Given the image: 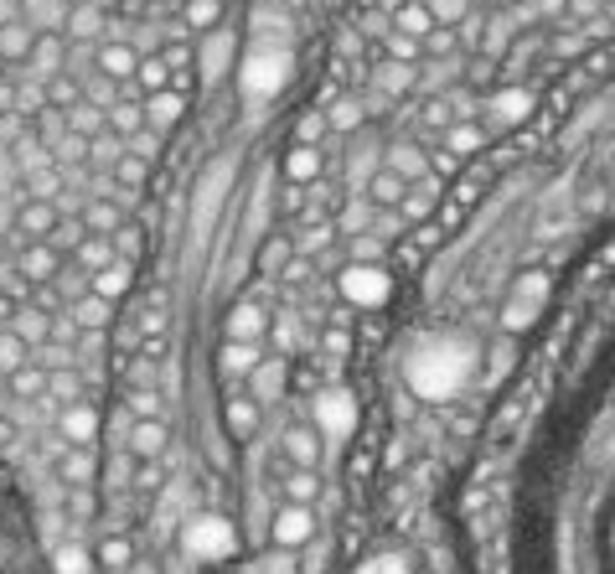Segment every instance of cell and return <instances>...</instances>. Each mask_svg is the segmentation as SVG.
Returning <instances> with one entry per match:
<instances>
[{
  "mask_svg": "<svg viewBox=\"0 0 615 574\" xmlns=\"http://www.w3.org/2000/svg\"><path fill=\"white\" fill-rule=\"evenodd\" d=\"M52 564H57V574H88V559H83V549H73V543H63Z\"/></svg>",
  "mask_w": 615,
  "mask_h": 574,
  "instance_id": "cell-51",
  "label": "cell"
},
{
  "mask_svg": "<svg viewBox=\"0 0 615 574\" xmlns=\"http://www.w3.org/2000/svg\"><path fill=\"white\" fill-rule=\"evenodd\" d=\"M109 125H114V135L135 140V135L145 130V104H135V99H119V104H109Z\"/></svg>",
  "mask_w": 615,
  "mask_h": 574,
  "instance_id": "cell-32",
  "label": "cell"
},
{
  "mask_svg": "<svg viewBox=\"0 0 615 574\" xmlns=\"http://www.w3.org/2000/svg\"><path fill=\"white\" fill-rule=\"evenodd\" d=\"M88 228L109 238V233L119 228V207H114V202H94V207H88Z\"/></svg>",
  "mask_w": 615,
  "mask_h": 574,
  "instance_id": "cell-48",
  "label": "cell"
},
{
  "mask_svg": "<svg viewBox=\"0 0 615 574\" xmlns=\"http://www.w3.org/2000/svg\"><path fill=\"white\" fill-rule=\"evenodd\" d=\"M419 83V68L414 63H393V57H388V63L378 68V78H373V88H378V94H409V88Z\"/></svg>",
  "mask_w": 615,
  "mask_h": 574,
  "instance_id": "cell-25",
  "label": "cell"
},
{
  "mask_svg": "<svg viewBox=\"0 0 615 574\" xmlns=\"http://www.w3.org/2000/svg\"><path fill=\"white\" fill-rule=\"evenodd\" d=\"M388 269L378 264H347V275H342V295L352 300V306H383L388 300Z\"/></svg>",
  "mask_w": 615,
  "mask_h": 574,
  "instance_id": "cell-5",
  "label": "cell"
},
{
  "mask_svg": "<svg viewBox=\"0 0 615 574\" xmlns=\"http://www.w3.org/2000/svg\"><path fill=\"white\" fill-rule=\"evenodd\" d=\"M145 166H150V161H140L135 150H119V161H114V181H119V187H145Z\"/></svg>",
  "mask_w": 615,
  "mask_h": 574,
  "instance_id": "cell-39",
  "label": "cell"
},
{
  "mask_svg": "<svg viewBox=\"0 0 615 574\" xmlns=\"http://www.w3.org/2000/svg\"><path fill=\"white\" fill-rule=\"evenodd\" d=\"M26 368V342L16 337V331H0V378H11Z\"/></svg>",
  "mask_w": 615,
  "mask_h": 574,
  "instance_id": "cell-38",
  "label": "cell"
},
{
  "mask_svg": "<svg viewBox=\"0 0 615 574\" xmlns=\"http://www.w3.org/2000/svg\"><path fill=\"white\" fill-rule=\"evenodd\" d=\"M52 104H63V109H78V83L57 73V78H52Z\"/></svg>",
  "mask_w": 615,
  "mask_h": 574,
  "instance_id": "cell-52",
  "label": "cell"
},
{
  "mask_svg": "<svg viewBox=\"0 0 615 574\" xmlns=\"http://www.w3.org/2000/svg\"><path fill=\"white\" fill-rule=\"evenodd\" d=\"M57 435H63L68 445L94 450V440H99V414L88 409V404H68V409H63V419H57Z\"/></svg>",
  "mask_w": 615,
  "mask_h": 574,
  "instance_id": "cell-10",
  "label": "cell"
},
{
  "mask_svg": "<svg viewBox=\"0 0 615 574\" xmlns=\"http://www.w3.org/2000/svg\"><path fill=\"white\" fill-rule=\"evenodd\" d=\"M393 32H404V37H429V32H435V16H429V6H424V0H404V6H398L393 11Z\"/></svg>",
  "mask_w": 615,
  "mask_h": 574,
  "instance_id": "cell-21",
  "label": "cell"
},
{
  "mask_svg": "<svg viewBox=\"0 0 615 574\" xmlns=\"http://www.w3.org/2000/svg\"><path fill=\"white\" fill-rule=\"evenodd\" d=\"M181 114H187V94H181V88H161V94L145 99V125L161 130V135L171 125H181Z\"/></svg>",
  "mask_w": 615,
  "mask_h": 574,
  "instance_id": "cell-11",
  "label": "cell"
},
{
  "mask_svg": "<svg viewBox=\"0 0 615 574\" xmlns=\"http://www.w3.org/2000/svg\"><path fill=\"white\" fill-rule=\"evenodd\" d=\"M533 11H564V0H533Z\"/></svg>",
  "mask_w": 615,
  "mask_h": 574,
  "instance_id": "cell-55",
  "label": "cell"
},
{
  "mask_svg": "<svg viewBox=\"0 0 615 574\" xmlns=\"http://www.w3.org/2000/svg\"><path fill=\"white\" fill-rule=\"evenodd\" d=\"M42 388H52V378H47V373H37V368L11 373V394H16V399H37Z\"/></svg>",
  "mask_w": 615,
  "mask_h": 574,
  "instance_id": "cell-43",
  "label": "cell"
},
{
  "mask_svg": "<svg viewBox=\"0 0 615 574\" xmlns=\"http://www.w3.org/2000/svg\"><path fill=\"white\" fill-rule=\"evenodd\" d=\"M171 57H140V73H135V83H140V94L150 99V94H161V88H171Z\"/></svg>",
  "mask_w": 615,
  "mask_h": 574,
  "instance_id": "cell-29",
  "label": "cell"
},
{
  "mask_svg": "<svg viewBox=\"0 0 615 574\" xmlns=\"http://www.w3.org/2000/svg\"><path fill=\"white\" fill-rule=\"evenodd\" d=\"M0 68H6V63H0Z\"/></svg>",
  "mask_w": 615,
  "mask_h": 574,
  "instance_id": "cell-57",
  "label": "cell"
},
{
  "mask_svg": "<svg viewBox=\"0 0 615 574\" xmlns=\"http://www.w3.org/2000/svg\"><path fill=\"white\" fill-rule=\"evenodd\" d=\"M543 275H528L517 285V295H512V306H507V326H528L533 316H538V306H543Z\"/></svg>",
  "mask_w": 615,
  "mask_h": 574,
  "instance_id": "cell-17",
  "label": "cell"
},
{
  "mask_svg": "<svg viewBox=\"0 0 615 574\" xmlns=\"http://www.w3.org/2000/svg\"><path fill=\"white\" fill-rule=\"evenodd\" d=\"M362 99H336L331 109H326V119H331V130H357L362 125Z\"/></svg>",
  "mask_w": 615,
  "mask_h": 574,
  "instance_id": "cell-40",
  "label": "cell"
},
{
  "mask_svg": "<svg viewBox=\"0 0 615 574\" xmlns=\"http://www.w3.org/2000/svg\"><path fill=\"white\" fill-rule=\"evenodd\" d=\"M16 233H26L32 244L52 238V233H57V207H52L47 197H32V202H26L21 213H16Z\"/></svg>",
  "mask_w": 615,
  "mask_h": 574,
  "instance_id": "cell-13",
  "label": "cell"
},
{
  "mask_svg": "<svg viewBox=\"0 0 615 574\" xmlns=\"http://www.w3.org/2000/svg\"><path fill=\"white\" fill-rule=\"evenodd\" d=\"M68 32H73L78 42H99V32H104V11L94 6V0H83V6L68 11Z\"/></svg>",
  "mask_w": 615,
  "mask_h": 574,
  "instance_id": "cell-28",
  "label": "cell"
},
{
  "mask_svg": "<svg viewBox=\"0 0 615 574\" xmlns=\"http://www.w3.org/2000/svg\"><path fill=\"white\" fill-rule=\"evenodd\" d=\"M125 290H130V259H114L109 269H99V275H94V295L109 300V306H114Z\"/></svg>",
  "mask_w": 615,
  "mask_h": 574,
  "instance_id": "cell-27",
  "label": "cell"
},
{
  "mask_svg": "<svg viewBox=\"0 0 615 574\" xmlns=\"http://www.w3.org/2000/svg\"><path fill=\"white\" fill-rule=\"evenodd\" d=\"M249 394H254L259 404H274V399L285 394V362H280V357H264L259 368L249 373Z\"/></svg>",
  "mask_w": 615,
  "mask_h": 574,
  "instance_id": "cell-16",
  "label": "cell"
},
{
  "mask_svg": "<svg viewBox=\"0 0 615 574\" xmlns=\"http://www.w3.org/2000/svg\"><path fill=\"white\" fill-rule=\"evenodd\" d=\"M429 16H435V26H455L460 16H466V0H424Z\"/></svg>",
  "mask_w": 615,
  "mask_h": 574,
  "instance_id": "cell-49",
  "label": "cell"
},
{
  "mask_svg": "<svg viewBox=\"0 0 615 574\" xmlns=\"http://www.w3.org/2000/svg\"><path fill=\"white\" fill-rule=\"evenodd\" d=\"M37 26L32 21H11V26H0V63H16V68H26V57H32V47H37Z\"/></svg>",
  "mask_w": 615,
  "mask_h": 574,
  "instance_id": "cell-12",
  "label": "cell"
},
{
  "mask_svg": "<svg viewBox=\"0 0 615 574\" xmlns=\"http://www.w3.org/2000/svg\"><path fill=\"white\" fill-rule=\"evenodd\" d=\"M311 497H316V476H311V466H300V471L290 476V502H300V507H305Z\"/></svg>",
  "mask_w": 615,
  "mask_h": 574,
  "instance_id": "cell-50",
  "label": "cell"
},
{
  "mask_svg": "<svg viewBox=\"0 0 615 574\" xmlns=\"http://www.w3.org/2000/svg\"><path fill=\"white\" fill-rule=\"evenodd\" d=\"M135 574H156V569H150V564H140V569H135Z\"/></svg>",
  "mask_w": 615,
  "mask_h": 574,
  "instance_id": "cell-56",
  "label": "cell"
},
{
  "mask_svg": "<svg viewBox=\"0 0 615 574\" xmlns=\"http://www.w3.org/2000/svg\"><path fill=\"white\" fill-rule=\"evenodd\" d=\"M290 83V47L285 42H254L238 63V88L249 104H269Z\"/></svg>",
  "mask_w": 615,
  "mask_h": 574,
  "instance_id": "cell-2",
  "label": "cell"
},
{
  "mask_svg": "<svg viewBox=\"0 0 615 574\" xmlns=\"http://www.w3.org/2000/svg\"><path fill=\"white\" fill-rule=\"evenodd\" d=\"M26 68H32V78H47V83L63 73V42H57V32H42L37 37L32 57H26Z\"/></svg>",
  "mask_w": 615,
  "mask_h": 574,
  "instance_id": "cell-19",
  "label": "cell"
},
{
  "mask_svg": "<svg viewBox=\"0 0 615 574\" xmlns=\"http://www.w3.org/2000/svg\"><path fill=\"white\" fill-rule=\"evenodd\" d=\"M130 450L140 461H156L166 450V425H161V419H135V425H130Z\"/></svg>",
  "mask_w": 615,
  "mask_h": 574,
  "instance_id": "cell-20",
  "label": "cell"
},
{
  "mask_svg": "<svg viewBox=\"0 0 615 574\" xmlns=\"http://www.w3.org/2000/svg\"><path fill=\"white\" fill-rule=\"evenodd\" d=\"M481 145H486V130L471 125V119H460V125L445 130V150H450V156H476Z\"/></svg>",
  "mask_w": 615,
  "mask_h": 574,
  "instance_id": "cell-30",
  "label": "cell"
},
{
  "mask_svg": "<svg viewBox=\"0 0 615 574\" xmlns=\"http://www.w3.org/2000/svg\"><path fill=\"white\" fill-rule=\"evenodd\" d=\"M388 171H398L404 181H429V156H419V145H393L383 156Z\"/></svg>",
  "mask_w": 615,
  "mask_h": 574,
  "instance_id": "cell-22",
  "label": "cell"
},
{
  "mask_svg": "<svg viewBox=\"0 0 615 574\" xmlns=\"http://www.w3.org/2000/svg\"><path fill=\"white\" fill-rule=\"evenodd\" d=\"M528 94H522V88H507V94H497V99H491L486 109H491V125H517V119L522 114H528Z\"/></svg>",
  "mask_w": 615,
  "mask_h": 574,
  "instance_id": "cell-33",
  "label": "cell"
},
{
  "mask_svg": "<svg viewBox=\"0 0 615 574\" xmlns=\"http://www.w3.org/2000/svg\"><path fill=\"white\" fill-rule=\"evenodd\" d=\"M181 26H192V32H212V26H223V0H187Z\"/></svg>",
  "mask_w": 615,
  "mask_h": 574,
  "instance_id": "cell-34",
  "label": "cell"
},
{
  "mask_svg": "<svg viewBox=\"0 0 615 574\" xmlns=\"http://www.w3.org/2000/svg\"><path fill=\"white\" fill-rule=\"evenodd\" d=\"M424 52V42L419 37H404V32H388V57L393 63H414V57Z\"/></svg>",
  "mask_w": 615,
  "mask_h": 574,
  "instance_id": "cell-47",
  "label": "cell"
},
{
  "mask_svg": "<svg viewBox=\"0 0 615 574\" xmlns=\"http://www.w3.org/2000/svg\"><path fill=\"white\" fill-rule=\"evenodd\" d=\"M285 456H290L295 466H316V461H321L316 430H311V425H290V430H285Z\"/></svg>",
  "mask_w": 615,
  "mask_h": 574,
  "instance_id": "cell-24",
  "label": "cell"
},
{
  "mask_svg": "<svg viewBox=\"0 0 615 574\" xmlns=\"http://www.w3.org/2000/svg\"><path fill=\"white\" fill-rule=\"evenodd\" d=\"M16 269H21L26 280H37V285H42V280H52V275H57V249H52V244H32V249H26V254L16 259Z\"/></svg>",
  "mask_w": 615,
  "mask_h": 574,
  "instance_id": "cell-26",
  "label": "cell"
},
{
  "mask_svg": "<svg viewBox=\"0 0 615 574\" xmlns=\"http://www.w3.org/2000/svg\"><path fill=\"white\" fill-rule=\"evenodd\" d=\"M187 549L197 554V559H207V564H218V559H228L233 549H238V538H233V523H223V518H197L192 528H187Z\"/></svg>",
  "mask_w": 615,
  "mask_h": 574,
  "instance_id": "cell-4",
  "label": "cell"
},
{
  "mask_svg": "<svg viewBox=\"0 0 615 574\" xmlns=\"http://www.w3.org/2000/svg\"><path fill=\"white\" fill-rule=\"evenodd\" d=\"M228 176H233L228 161H212L207 176L197 181V202H192V228H197V238L212 228V213H218V202H223V192H228Z\"/></svg>",
  "mask_w": 615,
  "mask_h": 574,
  "instance_id": "cell-6",
  "label": "cell"
},
{
  "mask_svg": "<svg viewBox=\"0 0 615 574\" xmlns=\"http://www.w3.org/2000/svg\"><path fill=\"white\" fill-rule=\"evenodd\" d=\"M362 574H404V569H398V559H373Z\"/></svg>",
  "mask_w": 615,
  "mask_h": 574,
  "instance_id": "cell-54",
  "label": "cell"
},
{
  "mask_svg": "<svg viewBox=\"0 0 615 574\" xmlns=\"http://www.w3.org/2000/svg\"><path fill=\"white\" fill-rule=\"evenodd\" d=\"M114 259H119V249L109 244L104 233H94V238H83V244H78V264L88 269V275H99V269H109Z\"/></svg>",
  "mask_w": 615,
  "mask_h": 574,
  "instance_id": "cell-31",
  "label": "cell"
},
{
  "mask_svg": "<svg viewBox=\"0 0 615 574\" xmlns=\"http://www.w3.org/2000/svg\"><path fill=\"white\" fill-rule=\"evenodd\" d=\"M21 16H26L21 0H0V26H11V21H21Z\"/></svg>",
  "mask_w": 615,
  "mask_h": 574,
  "instance_id": "cell-53",
  "label": "cell"
},
{
  "mask_svg": "<svg viewBox=\"0 0 615 574\" xmlns=\"http://www.w3.org/2000/svg\"><path fill=\"white\" fill-rule=\"evenodd\" d=\"M57 466H63V481H73L78 492L88 487V481H94V456H88L83 445H68V450H63V461H57Z\"/></svg>",
  "mask_w": 615,
  "mask_h": 574,
  "instance_id": "cell-35",
  "label": "cell"
},
{
  "mask_svg": "<svg viewBox=\"0 0 615 574\" xmlns=\"http://www.w3.org/2000/svg\"><path fill=\"white\" fill-rule=\"evenodd\" d=\"M285 264H290V238H269V244L259 249V269L264 275H280Z\"/></svg>",
  "mask_w": 615,
  "mask_h": 574,
  "instance_id": "cell-44",
  "label": "cell"
},
{
  "mask_svg": "<svg viewBox=\"0 0 615 574\" xmlns=\"http://www.w3.org/2000/svg\"><path fill=\"white\" fill-rule=\"evenodd\" d=\"M311 528H316L311 512H305L300 502H290L280 518H274V543H280V549H300V543L311 538Z\"/></svg>",
  "mask_w": 615,
  "mask_h": 574,
  "instance_id": "cell-15",
  "label": "cell"
},
{
  "mask_svg": "<svg viewBox=\"0 0 615 574\" xmlns=\"http://www.w3.org/2000/svg\"><path fill=\"white\" fill-rule=\"evenodd\" d=\"M259 362H264L259 342H223V352H218V373L233 383V378H249Z\"/></svg>",
  "mask_w": 615,
  "mask_h": 574,
  "instance_id": "cell-14",
  "label": "cell"
},
{
  "mask_svg": "<svg viewBox=\"0 0 615 574\" xmlns=\"http://www.w3.org/2000/svg\"><path fill=\"white\" fill-rule=\"evenodd\" d=\"M466 378H471V347H460L450 337L424 342L409 357V383H414V394H424V399H450Z\"/></svg>",
  "mask_w": 615,
  "mask_h": 574,
  "instance_id": "cell-1",
  "label": "cell"
},
{
  "mask_svg": "<svg viewBox=\"0 0 615 574\" xmlns=\"http://www.w3.org/2000/svg\"><path fill=\"white\" fill-rule=\"evenodd\" d=\"M264 331H269V311L259 306V300H238V306L228 311L223 337L228 342H264Z\"/></svg>",
  "mask_w": 615,
  "mask_h": 574,
  "instance_id": "cell-7",
  "label": "cell"
},
{
  "mask_svg": "<svg viewBox=\"0 0 615 574\" xmlns=\"http://www.w3.org/2000/svg\"><path fill=\"white\" fill-rule=\"evenodd\" d=\"M238 57V37L228 32V26H212V32H202V47H197V78L212 88Z\"/></svg>",
  "mask_w": 615,
  "mask_h": 574,
  "instance_id": "cell-3",
  "label": "cell"
},
{
  "mask_svg": "<svg viewBox=\"0 0 615 574\" xmlns=\"http://www.w3.org/2000/svg\"><path fill=\"white\" fill-rule=\"evenodd\" d=\"M99 559H104V569H114V574L130 569V543H125V538H104V543H99Z\"/></svg>",
  "mask_w": 615,
  "mask_h": 574,
  "instance_id": "cell-46",
  "label": "cell"
},
{
  "mask_svg": "<svg viewBox=\"0 0 615 574\" xmlns=\"http://www.w3.org/2000/svg\"><path fill=\"white\" fill-rule=\"evenodd\" d=\"M16 337L26 342V347H32V342H47V316L42 311H16Z\"/></svg>",
  "mask_w": 615,
  "mask_h": 574,
  "instance_id": "cell-42",
  "label": "cell"
},
{
  "mask_svg": "<svg viewBox=\"0 0 615 574\" xmlns=\"http://www.w3.org/2000/svg\"><path fill=\"white\" fill-rule=\"evenodd\" d=\"M135 337H166V295H150L140 306V321H135Z\"/></svg>",
  "mask_w": 615,
  "mask_h": 574,
  "instance_id": "cell-36",
  "label": "cell"
},
{
  "mask_svg": "<svg viewBox=\"0 0 615 574\" xmlns=\"http://www.w3.org/2000/svg\"><path fill=\"white\" fill-rule=\"evenodd\" d=\"M73 316H78V326L94 331V326H104V321H109V300H99V295H83Z\"/></svg>",
  "mask_w": 615,
  "mask_h": 574,
  "instance_id": "cell-45",
  "label": "cell"
},
{
  "mask_svg": "<svg viewBox=\"0 0 615 574\" xmlns=\"http://www.w3.org/2000/svg\"><path fill=\"white\" fill-rule=\"evenodd\" d=\"M223 419H228V430H233L238 440H249V435L259 430V419H264V404H259L254 394H238V399L223 404Z\"/></svg>",
  "mask_w": 615,
  "mask_h": 574,
  "instance_id": "cell-18",
  "label": "cell"
},
{
  "mask_svg": "<svg viewBox=\"0 0 615 574\" xmlns=\"http://www.w3.org/2000/svg\"><path fill=\"white\" fill-rule=\"evenodd\" d=\"M285 176L295 181V187L316 181V176H321V145H290V156H285Z\"/></svg>",
  "mask_w": 615,
  "mask_h": 574,
  "instance_id": "cell-23",
  "label": "cell"
},
{
  "mask_svg": "<svg viewBox=\"0 0 615 574\" xmlns=\"http://www.w3.org/2000/svg\"><path fill=\"white\" fill-rule=\"evenodd\" d=\"M326 130H331L326 109H305V114L295 119V145H321V140H326Z\"/></svg>",
  "mask_w": 615,
  "mask_h": 574,
  "instance_id": "cell-37",
  "label": "cell"
},
{
  "mask_svg": "<svg viewBox=\"0 0 615 574\" xmlns=\"http://www.w3.org/2000/svg\"><path fill=\"white\" fill-rule=\"evenodd\" d=\"M352 419H357V404L342 394V388H326V394L316 399V425H321V430L347 435V430H352Z\"/></svg>",
  "mask_w": 615,
  "mask_h": 574,
  "instance_id": "cell-9",
  "label": "cell"
},
{
  "mask_svg": "<svg viewBox=\"0 0 615 574\" xmlns=\"http://www.w3.org/2000/svg\"><path fill=\"white\" fill-rule=\"evenodd\" d=\"M94 68L114 83H130L140 73V52L130 42H104V47H94Z\"/></svg>",
  "mask_w": 615,
  "mask_h": 574,
  "instance_id": "cell-8",
  "label": "cell"
},
{
  "mask_svg": "<svg viewBox=\"0 0 615 574\" xmlns=\"http://www.w3.org/2000/svg\"><path fill=\"white\" fill-rule=\"evenodd\" d=\"M404 192H409V181L404 176H398V171H378L373 176V202H404Z\"/></svg>",
  "mask_w": 615,
  "mask_h": 574,
  "instance_id": "cell-41",
  "label": "cell"
}]
</instances>
